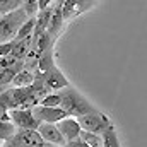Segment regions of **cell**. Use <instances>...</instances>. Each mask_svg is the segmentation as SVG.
Masks as SVG:
<instances>
[{
    "instance_id": "obj_1",
    "label": "cell",
    "mask_w": 147,
    "mask_h": 147,
    "mask_svg": "<svg viewBox=\"0 0 147 147\" xmlns=\"http://www.w3.org/2000/svg\"><path fill=\"white\" fill-rule=\"evenodd\" d=\"M58 96H60L58 108L63 111L67 116H77L79 118L82 115H87V113L96 110L80 92H77L70 86L62 89V91H58Z\"/></svg>"
},
{
    "instance_id": "obj_2",
    "label": "cell",
    "mask_w": 147,
    "mask_h": 147,
    "mask_svg": "<svg viewBox=\"0 0 147 147\" xmlns=\"http://www.w3.org/2000/svg\"><path fill=\"white\" fill-rule=\"evenodd\" d=\"M28 21L26 14L22 12V9L19 7L17 10L0 17V45L3 43H9V41H14V38L17 34L19 28Z\"/></svg>"
},
{
    "instance_id": "obj_3",
    "label": "cell",
    "mask_w": 147,
    "mask_h": 147,
    "mask_svg": "<svg viewBox=\"0 0 147 147\" xmlns=\"http://www.w3.org/2000/svg\"><path fill=\"white\" fill-rule=\"evenodd\" d=\"M75 120H77L80 130L91 132V134H98V135H101L106 128H110L111 125H113L110 118H108L106 115L99 113L98 110L91 111V113H87V115H82V116H79V118H75Z\"/></svg>"
},
{
    "instance_id": "obj_4",
    "label": "cell",
    "mask_w": 147,
    "mask_h": 147,
    "mask_svg": "<svg viewBox=\"0 0 147 147\" xmlns=\"http://www.w3.org/2000/svg\"><path fill=\"white\" fill-rule=\"evenodd\" d=\"M2 147H55L46 144L36 130H16L12 137H9Z\"/></svg>"
},
{
    "instance_id": "obj_5",
    "label": "cell",
    "mask_w": 147,
    "mask_h": 147,
    "mask_svg": "<svg viewBox=\"0 0 147 147\" xmlns=\"http://www.w3.org/2000/svg\"><path fill=\"white\" fill-rule=\"evenodd\" d=\"M34 77L41 79V82L45 84L48 92H58V91L69 87V80L65 79V75L60 72L57 67H51L50 70H46L45 74H34Z\"/></svg>"
},
{
    "instance_id": "obj_6",
    "label": "cell",
    "mask_w": 147,
    "mask_h": 147,
    "mask_svg": "<svg viewBox=\"0 0 147 147\" xmlns=\"http://www.w3.org/2000/svg\"><path fill=\"white\" fill-rule=\"evenodd\" d=\"M7 113L16 130H36L39 125V121L34 118L31 110H10Z\"/></svg>"
},
{
    "instance_id": "obj_7",
    "label": "cell",
    "mask_w": 147,
    "mask_h": 147,
    "mask_svg": "<svg viewBox=\"0 0 147 147\" xmlns=\"http://www.w3.org/2000/svg\"><path fill=\"white\" fill-rule=\"evenodd\" d=\"M31 111H33L34 118H36L39 123H51V125H55L57 121H60V120L67 118V115H65L63 111L60 110V108H46V106H36V108H33Z\"/></svg>"
},
{
    "instance_id": "obj_8",
    "label": "cell",
    "mask_w": 147,
    "mask_h": 147,
    "mask_svg": "<svg viewBox=\"0 0 147 147\" xmlns=\"http://www.w3.org/2000/svg\"><path fill=\"white\" fill-rule=\"evenodd\" d=\"M36 132L39 134V137L46 142V144H51L55 147H63L65 146V140L63 137L60 135V132L57 130L55 125L51 123H39L36 128Z\"/></svg>"
},
{
    "instance_id": "obj_9",
    "label": "cell",
    "mask_w": 147,
    "mask_h": 147,
    "mask_svg": "<svg viewBox=\"0 0 147 147\" xmlns=\"http://www.w3.org/2000/svg\"><path fill=\"white\" fill-rule=\"evenodd\" d=\"M55 127H57V130L60 132V135L63 137V140H65V142H70V140L79 139L80 127H79V123H77V120H75V118L67 116V118H63V120L57 121V123H55Z\"/></svg>"
},
{
    "instance_id": "obj_10",
    "label": "cell",
    "mask_w": 147,
    "mask_h": 147,
    "mask_svg": "<svg viewBox=\"0 0 147 147\" xmlns=\"http://www.w3.org/2000/svg\"><path fill=\"white\" fill-rule=\"evenodd\" d=\"M51 7H53V12H51L50 22H48L46 33H48V36L53 39V36H57V33H58V31H60V28H62L63 16H62V2H53V3H51Z\"/></svg>"
},
{
    "instance_id": "obj_11",
    "label": "cell",
    "mask_w": 147,
    "mask_h": 147,
    "mask_svg": "<svg viewBox=\"0 0 147 147\" xmlns=\"http://www.w3.org/2000/svg\"><path fill=\"white\" fill-rule=\"evenodd\" d=\"M12 50H10V57H14L16 60L19 62H24V58L28 57V53L31 51V46H33V36L26 38V39H21V41H12Z\"/></svg>"
},
{
    "instance_id": "obj_12",
    "label": "cell",
    "mask_w": 147,
    "mask_h": 147,
    "mask_svg": "<svg viewBox=\"0 0 147 147\" xmlns=\"http://www.w3.org/2000/svg\"><path fill=\"white\" fill-rule=\"evenodd\" d=\"M34 82V72H31V70H21V72L17 74L14 79H12V87H29L31 84Z\"/></svg>"
},
{
    "instance_id": "obj_13",
    "label": "cell",
    "mask_w": 147,
    "mask_h": 147,
    "mask_svg": "<svg viewBox=\"0 0 147 147\" xmlns=\"http://www.w3.org/2000/svg\"><path fill=\"white\" fill-rule=\"evenodd\" d=\"M101 140H103V147H121L120 140H118V135H116V130H115L113 125L101 134Z\"/></svg>"
},
{
    "instance_id": "obj_14",
    "label": "cell",
    "mask_w": 147,
    "mask_h": 147,
    "mask_svg": "<svg viewBox=\"0 0 147 147\" xmlns=\"http://www.w3.org/2000/svg\"><path fill=\"white\" fill-rule=\"evenodd\" d=\"M79 140H82L87 147H103L101 135H98V134H91V132H84V130H80V134H79Z\"/></svg>"
},
{
    "instance_id": "obj_15",
    "label": "cell",
    "mask_w": 147,
    "mask_h": 147,
    "mask_svg": "<svg viewBox=\"0 0 147 147\" xmlns=\"http://www.w3.org/2000/svg\"><path fill=\"white\" fill-rule=\"evenodd\" d=\"M34 33V19H28L17 31V34L14 38V41H21V39H26V38H31Z\"/></svg>"
},
{
    "instance_id": "obj_16",
    "label": "cell",
    "mask_w": 147,
    "mask_h": 147,
    "mask_svg": "<svg viewBox=\"0 0 147 147\" xmlns=\"http://www.w3.org/2000/svg\"><path fill=\"white\" fill-rule=\"evenodd\" d=\"M21 5H22L21 0H0V17H3V16H7L10 12L17 10Z\"/></svg>"
},
{
    "instance_id": "obj_17",
    "label": "cell",
    "mask_w": 147,
    "mask_h": 147,
    "mask_svg": "<svg viewBox=\"0 0 147 147\" xmlns=\"http://www.w3.org/2000/svg\"><path fill=\"white\" fill-rule=\"evenodd\" d=\"M14 134H16V127L10 121H0V142H5Z\"/></svg>"
},
{
    "instance_id": "obj_18",
    "label": "cell",
    "mask_w": 147,
    "mask_h": 147,
    "mask_svg": "<svg viewBox=\"0 0 147 147\" xmlns=\"http://www.w3.org/2000/svg\"><path fill=\"white\" fill-rule=\"evenodd\" d=\"M58 105H60V96H58V92H50V94H46V96L41 99V103H39V106H46V108H58Z\"/></svg>"
},
{
    "instance_id": "obj_19",
    "label": "cell",
    "mask_w": 147,
    "mask_h": 147,
    "mask_svg": "<svg viewBox=\"0 0 147 147\" xmlns=\"http://www.w3.org/2000/svg\"><path fill=\"white\" fill-rule=\"evenodd\" d=\"M21 9H22V12L26 14V17L28 19H34L38 14V2H22V5H21Z\"/></svg>"
},
{
    "instance_id": "obj_20",
    "label": "cell",
    "mask_w": 147,
    "mask_h": 147,
    "mask_svg": "<svg viewBox=\"0 0 147 147\" xmlns=\"http://www.w3.org/2000/svg\"><path fill=\"white\" fill-rule=\"evenodd\" d=\"M12 41H9V43H3V45H0V58L2 57H7V55H10V50H12Z\"/></svg>"
},
{
    "instance_id": "obj_21",
    "label": "cell",
    "mask_w": 147,
    "mask_h": 147,
    "mask_svg": "<svg viewBox=\"0 0 147 147\" xmlns=\"http://www.w3.org/2000/svg\"><path fill=\"white\" fill-rule=\"evenodd\" d=\"M63 147H87L82 140H79V139H75V140H70V142H65V146Z\"/></svg>"
},
{
    "instance_id": "obj_22",
    "label": "cell",
    "mask_w": 147,
    "mask_h": 147,
    "mask_svg": "<svg viewBox=\"0 0 147 147\" xmlns=\"http://www.w3.org/2000/svg\"><path fill=\"white\" fill-rule=\"evenodd\" d=\"M2 92H3V87H0V94H2Z\"/></svg>"
},
{
    "instance_id": "obj_23",
    "label": "cell",
    "mask_w": 147,
    "mask_h": 147,
    "mask_svg": "<svg viewBox=\"0 0 147 147\" xmlns=\"http://www.w3.org/2000/svg\"><path fill=\"white\" fill-rule=\"evenodd\" d=\"M2 115H3V113H0V116H2Z\"/></svg>"
}]
</instances>
